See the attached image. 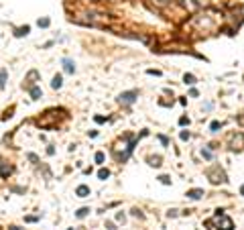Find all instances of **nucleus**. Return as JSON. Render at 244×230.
<instances>
[{"label": "nucleus", "instance_id": "obj_1", "mask_svg": "<svg viewBox=\"0 0 244 230\" xmlns=\"http://www.w3.org/2000/svg\"><path fill=\"white\" fill-rule=\"evenodd\" d=\"M59 118H65V110H47L39 120H37V126L39 128H55Z\"/></svg>", "mask_w": 244, "mask_h": 230}, {"label": "nucleus", "instance_id": "obj_2", "mask_svg": "<svg viewBox=\"0 0 244 230\" xmlns=\"http://www.w3.org/2000/svg\"><path fill=\"white\" fill-rule=\"evenodd\" d=\"M209 224H218V226H220V230H232V228H234L232 220H230V218H228L222 210H218V212H216V218H214V220H207V222H205V226H209Z\"/></svg>", "mask_w": 244, "mask_h": 230}, {"label": "nucleus", "instance_id": "obj_3", "mask_svg": "<svg viewBox=\"0 0 244 230\" xmlns=\"http://www.w3.org/2000/svg\"><path fill=\"white\" fill-rule=\"evenodd\" d=\"M205 175H207V179H209L212 183H226V181H228V179H226V173H224L218 165L209 167V169L205 171Z\"/></svg>", "mask_w": 244, "mask_h": 230}, {"label": "nucleus", "instance_id": "obj_4", "mask_svg": "<svg viewBox=\"0 0 244 230\" xmlns=\"http://www.w3.org/2000/svg\"><path fill=\"white\" fill-rule=\"evenodd\" d=\"M242 147H244V135H242V133H238V135H232V137H230V149H232V151H236V153H238Z\"/></svg>", "mask_w": 244, "mask_h": 230}, {"label": "nucleus", "instance_id": "obj_5", "mask_svg": "<svg viewBox=\"0 0 244 230\" xmlns=\"http://www.w3.org/2000/svg\"><path fill=\"white\" fill-rule=\"evenodd\" d=\"M136 96H138V92L136 90H130V92H124L118 96V102L120 104H132L134 100H136Z\"/></svg>", "mask_w": 244, "mask_h": 230}, {"label": "nucleus", "instance_id": "obj_6", "mask_svg": "<svg viewBox=\"0 0 244 230\" xmlns=\"http://www.w3.org/2000/svg\"><path fill=\"white\" fill-rule=\"evenodd\" d=\"M179 6H183V8L187 10V14H191V12H195V10L200 8V4H197L195 0H179Z\"/></svg>", "mask_w": 244, "mask_h": 230}, {"label": "nucleus", "instance_id": "obj_7", "mask_svg": "<svg viewBox=\"0 0 244 230\" xmlns=\"http://www.w3.org/2000/svg\"><path fill=\"white\" fill-rule=\"evenodd\" d=\"M37 78H39V71H35V69H33V71H29V75H27V80H25V82H27V84H25V88H27V90H29V88H33Z\"/></svg>", "mask_w": 244, "mask_h": 230}, {"label": "nucleus", "instance_id": "obj_8", "mask_svg": "<svg viewBox=\"0 0 244 230\" xmlns=\"http://www.w3.org/2000/svg\"><path fill=\"white\" fill-rule=\"evenodd\" d=\"M10 173H12V165H8L0 159V177H8Z\"/></svg>", "mask_w": 244, "mask_h": 230}, {"label": "nucleus", "instance_id": "obj_9", "mask_svg": "<svg viewBox=\"0 0 244 230\" xmlns=\"http://www.w3.org/2000/svg\"><path fill=\"white\" fill-rule=\"evenodd\" d=\"M185 195H187L189 200H200V198L203 195V189H200V187H197V189H189Z\"/></svg>", "mask_w": 244, "mask_h": 230}, {"label": "nucleus", "instance_id": "obj_10", "mask_svg": "<svg viewBox=\"0 0 244 230\" xmlns=\"http://www.w3.org/2000/svg\"><path fill=\"white\" fill-rule=\"evenodd\" d=\"M75 195H80V198H87V195H90V187H87V185H80V187L75 189Z\"/></svg>", "mask_w": 244, "mask_h": 230}, {"label": "nucleus", "instance_id": "obj_11", "mask_svg": "<svg viewBox=\"0 0 244 230\" xmlns=\"http://www.w3.org/2000/svg\"><path fill=\"white\" fill-rule=\"evenodd\" d=\"M61 86H63V78H61V75L57 73V75L53 78V82H51V88H53V90H59Z\"/></svg>", "mask_w": 244, "mask_h": 230}, {"label": "nucleus", "instance_id": "obj_12", "mask_svg": "<svg viewBox=\"0 0 244 230\" xmlns=\"http://www.w3.org/2000/svg\"><path fill=\"white\" fill-rule=\"evenodd\" d=\"M29 92H31V98H33V100H39L41 96H43V92H41L39 86H33V88H29Z\"/></svg>", "mask_w": 244, "mask_h": 230}, {"label": "nucleus", "instance_id": "obj_13", "mask_svg": "<svg viewBox=\"0 0 244 230\" xmlns=\"http://www.w3.org/2000/svg\"><path fill=\"white\" fill-rule=\"evenodd\" d=\"M63 65H65V71H67V73H73V71H75V65H73L71 59H63Z\"/></svg>", "mask_w": 244, "mask_h": 230}, {"label": "nucleus", "instance_id": "obj_14", "mask_svg": "<svg viewBox=\"0 0 244 230\" xmlns=\"http://www.w3.org/2000/svg\"><path fill=\"white\" fill-rule=\"evenodd\" d=\"M6 78H8V71H6V69H0V90H4V86H6Z\"/></svg>", "mask_w": 244, "mask_h": 230}, {"label": "nucleus", "instance_id": "obj_15", "mask_svg": "<svg viewBox=\"0 0 244 230\" xmlns=\"http://www.w3.org/2000/svg\"><path fill=\"white\" fill-rule=\"evenodd\" d=\"M29 31H31L29 27H20V29H14V35L16 37H23V35H29Z\"/></svg>", "mask_w": 244, "mask_h": 230}, {"label": "nucleus", "instance_id": "obj_16", "mask_svg": "<svg viewBox=\"0 0 244 230\" xmlns=\"http://www.w3.org/2000/svg\"><path fill=\"white\" fill-rule=\"evenodd\" d=\"M149 165H153V167H161V157L157 155V157H149Z\"/></svg>", "mask_w": 244, "mask_h": 230}, {"label": "nucleus", "instance_id": "obj_17", "mask_svg": "<svg viewBox=\"0 0 244 230\" xmlns=\"http://www.w3.org/2000/svg\"><path fill=\"white\" fill-rule=\"evenodd\" d=\"M183 82H185V84H189V86H193V84H195V75L185 73V75H183Z\"/></svg>", "mask_w": 244, "mask_h": 230}, {"label": "nucleus", "instance_id": "obj_18", "mask_svg": "<svg viewBox=\"0 0 244 230\" xmlns=\"http://www.w3.org/2000/svg\"><path fill=\"white\" fill-rule=\"evenodd\" d=\"M87 214H90V208H80V210L75 212V216H78V218H85Z\"/></svg>", "mask_w": 244, "mask_h": 230}, {"label": "nucleus", "instance_id": "obj_19", "mask_svg": "<svg viewBox=\"0 0 244 230\" xmlns=\"http://www.w3.org/2000/svg\"><path fill=\"white\" fill-rule=\"evenodd\" d=\"M220 128H222V122H218V120H214V122L209 124V131H212V133H218Z\"/></svg>", "mask_w": 244, "mask_h": 230}, {"label": "nucleus", "instance_id": "obj_20", "mask_svg": "<svg viewBox=\"0 0 244 230\" xmlns=\"http://www.w3.org/2000/svg\"><path fill=\"white\" fill-rule=\"evenodd\" d=\"M108 177H110V171L108 169H100L98 171V179H108Z\"/></svg>", "mask_w": 244, "mask_h": 230}, {"label": "nucleus", "instance_id": "obj_21", "mask_svg": "<svg viewBox=\"0 0 244 230\" xmlns=\"http://www.w3.org/2000/svg\"><path fill=\"white\" fill-rule=\"evenodd\" d=\"M49 23H51L49 18H39V27H43V29H47V27H49Z\"/></svg>", "mask_w": 244, "mask_h": 230}, {"label": "nucleus", "instance_id": "obj_22", "mask_svg": "<svg viewBox=\"0 0 244 230\" xmlns=\"http://www.w3.org/2000/svg\"><path fill=\"white\" fill-rule=\"evenodd\" d=\"M12 112H14V108H8V110L4 112V116H2V120H6V118H10V116H12Z\"/></svg>", "mask_w": 244, "mask_h": 230}, {"label": "nucleus", "instance_id": "obj_23", "mask_svg": "<svg viewBox=\"0 0 244 230\" xmlns=\"http://www.w3.org/2000/svg\"><path fill=\"white\" fill-rule=\"evenodd\" d=\"M179 124H181V126L189 124V118H187V116H181V118H179Z\"/></svg>", "mask_w": 244, "mask_h": 230}, {"label": "nucleus", "instance_id": "obj_24", "mask_svg": "<svg viewBox=\"0 0 244 230\" xmlns=\"http://www.w3.org/2000/svg\"><path fill=\"white\" fill-rule=\"evenodd\" d=\"M96 163H104V153H96Z\"/></svg>", "mask_w": 244, "mask_h": 230}, {"label": "nucleus", "instance_id": "obj_25", "mask_svg": "<svg viewBox=\"0 0 244 230\" xmlns=\"http://www.w3.org/2000/svg\"><path fill=\"white\" fill-rule=\"evenodd\" d=\"M202 155H203V159H212V151H207V149H203Z\"/></svg>", "mask_w": 244, "mask_h": 230}, {"label": "nucleus", "instance_id": "obj_26", "mask_svg": "<svg viewBox=\"0 0 244 230\" xmlns=\"http://www.w3.org/2000/svg\"><path fill=\"white\" fill-rule=\"evenodd\" d=\"M179 137H181V140H187V138L191 137V135H189L187 131H181V135H179Z\"/></svg>", "mask_w": 244, "mask_h": 230}, {"label": "nucleus", "instance_id": "obj_27", "mask_svg": "<svg viewBox=\"0 0 244 230\" xmlns=\"http://www.w3.org/2000/svg\"><path fill=\"white\" fill-rule=\"evenodd\" d=\"M159 179H161V183H165V185H169V183H171V179H169L167 175H161Z\"/></svg>", "mask_w": 244, "mask_h": 230}, {"label": "nucleus", "instance_id": "obj_28", "mask_svg": "<svg viewBox=\"0 0 244 230\" xmlns=\"http://www.w3.org/2000/svg\"><path fill=\"white\" fill-rule=\"evenodd\" d=\"M159 140H161V143H163V145H165V147L169 145V138H167V137H159Z\"/></svg>", "mask_w": 244, "mask_h": 230}, {"label": "nucleus", "instance_id": "obj_29", "mask_svg": "<svg viewBox=\"0 0 244 230\" xmlns=\"http://www.w3.org/2000/svg\"><path fill=\"white\" fill-rule=\"evenodd\" d=\"M147 73H151V75H161V71H157V69H149Z\"/></svg>", "mask_w": 244, "mask_h": 230}, {"label": "nucleus", "instance_id": "obj_30", "mask_svg": "<svg viewBox=\"0 0 244 230\" xmlns=\"http://www.w3.org/2000/svg\"><path fill=\"white\" fill-rule=\"evenodd\" d=\"M96 122L102 124V122H106V118H104V116H96Z\"/></svg>", "mask_w": 244, "mask_h": 230}, {"label": "nucleus", "instance_id": "obj_31", "mask_svg": "<svg viewBox=\"0 0 244 230\" xmlns=\"http://www.w3.org/2000/svg\"><path fill=\"white\" fill-rule=\"evenodd\" d=\"M37 220H39L37 216H27V222H37Z\"/></svg>", "mask_w": 244, "mask_h": 230}, {"label": "nucleus", "instance_id": "obj_32", "mask_svg": "<svg viewBox=\"0 0 244 230\" xmlns=\"http://www.w3.org/2000/svg\"><path fill=\"white\" fill-rule=\"evenodd\" d=\"M106 228H108V230H116V228H114V224H112V222H106Z\"/></svg>", "mask_w": 244, "mask_h": 230}, {"label": "nucleus", "instance_id": "obj_33", "mask_svg": "<svg viewBox=\"0 0 244 230\" xmlns=\"http://www.w3.org/2000/svg\"><path fill=\"white\" fill-rule=\"evenodd\" d=\"M116 220H118V222H124V214H122V212L118 214V216H116Z\"/></svg>", "mask_w": 244, "mask_h": 230}, {"label": "nucleus", "instance_id": "obj_34", "mask_svg": "<svg viewBox=\"0 0 244 230\" xmlns=\"http://www.w3.org/2000/svg\"><path fill=\"white\" fill-rule=\"evenodd\" d=\"M8 230H20V228H18V226H10Z\"/></svg>", "mask_w": 244, "mask_h": 230}, {"label": "nucleus", "instance_id": "obj_35", "mask_svg": "<svg viewBox=\"0 0 244 230\" xmlns=\"http://www.w3.org/2000/svg\"><path fill=\"white\" fill-rule=\"evenodd\" d=\"M240 193H242V195H244V185H242V187H240Z\"/></svg>", "mask_w": 244, "mask_h": 230}]
</instances>
